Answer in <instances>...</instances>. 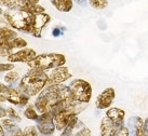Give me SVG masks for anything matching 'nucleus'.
<instances>
[{"instance_id": "obj_23", "label": "nucleus", "mask_w": 148, "mask_h": 136, "mask_svg": "<svg viewBox=\"0 0 148 136\" xmlns=\"http://www.w3.org/2000/svg\"><path fill=\"white\" fill-rule=\"evenodd\" d=\"M23 136H40L36 125H28L23 130Z\"/></svg>"}, {"instance_id": "obj_10", "label": "nucleus", "mask_w": 148, "mask_h": 136, "mask_svg": "<svg viewBox=\"0 0 148 136\" xmlns=\"http://www.w3.org/2000/svg\"><path fill=\"white\" fill-rule=\"evenodd\" d=\"M50 22H51V16L47 12L39 13V14H34L30 35L35 38H40L43 29L48 26V24H49Z\"/></svg>"}, {"instance_id": "obj_25", "label": "nucleus", "mask_w": 148, "mask_h": 136, "mask_svg": "<svg viewBox=\"0 0 148 136\" xmlns=\"http://www.w3.org/2000/svg\"><path fill=\"white\" fill-rule=\"evenodd\" d=\"M14 68H15V65L13 63H0V72H8Z\"/></svg>"}, {"instance_id": "obj_20", "label": "nucleus", "mask_w": 148, "mask_h": 136, "mask_svg": "<svg viewBox=\"0 0 148 136\" xmlns=\"http://www.w3.org/2000/svg\"><path fill=\"white\" fill-rule=\"evenodd\" d=\"M88 3L95 10H104L108 7L109 2L108 0H88Z\"/></svg>"}, {"instance_id": "obj_30", "label": "nucleus", "mask_w": 148, "mask_h": 136, "mask_svg": "<svg viewBox=\"0 0 148 136\" xmlns=\"http://www.w3.org/2000/svg\"><path fill=\"white\" fill-rule=\"evenodd\" d=\"M144 131L146 136H148V118L144 120Z\"/></svg>"}, {"instance_id": "obj_8", "label": "nucleus", "mask_w": 148, "mask_h": 136, "mask_svg": "<svg viewBox=\"0 0 148 136\" xmlns=\"http://www.w3.org/2000/svg\"><path fill=\"white\" fill-rule=\"evenodd\" d=\"M24 48H27V41L22 37H16L12 40H0V58L8 57L14 51Z\"/></svg>"}, {"instance_id": "obj_4", "label": "nucleus", "mask_w": 148, "mask_h": 136, "mask_svg": "<svg viewBox=\"0 0 148 136\" xmlns=\"http://www.w3.org/2000/svg\"><path fill=\"white\" fill-rule=\"evenodd\" d=\"M66 56L62 53H41L38 54L33 61L27 63V66L32 69H38L48 71L50 69H53L60 66H65Z\"/></svg>"}, {"instance_id": "obj_26", "label": "nucleus", "mask_w": 148, "mask_h": 136, "mask_svg": "<svg viewBox=\"0 0 148 136\" xmlns=\"http://www.w3.org/2000/svg\"><path fill=\"white\" fill-rule=\"evenodd\" d=\"M115 136H130V130H129L127 126L123 125V126H121L119 128V131L117 132V134Z\"/></svg>"}, {"instance_id": "obj_15", "label": "nucleus", "mask_w": 148, "mask_h": 136, "mask_svg": "<svg viewBox=\"0 0 148 136\" xmlns=\"http://www.w3.org/2000/svg\"><path fill=\"white\" fill-rule=\"evenodd\" d=\"M105 115H107L108 118H110L111 120H114L116 122H118L120 124H124V118H125V112L123 109L117 107H110L107 109Z\"/></svg>"}, {"instance_id": "obj_7", "label": "nucleus", "mask_w": 148, "mask_h": 136, "mask_svg": "<svg viewBox=\"0 0 148 136\" xmlns=\"http://www.w3.org/2000/svg\"><path fill=\"white\" fill-rule=\"evenodd\" d=\"M4 96H5L8 103H10L11 105H14V106H17V107H21V108L26 107L29 104V100H30V97L27 96L25 93H23L17 85L9 87L8 91L5 92Z\"/></svg>"}, {"instance_id": "obj_24", "label": "nucleus", "mask_w": 148, "mask_h": 136, "mask_svg": "<svg viewBox=\"0 0 148 136\" xmlns=\"http://www.w3.org/2000/svg\"><path fill=\"white\" fill-rule=\"evenodd\" d=\"M73 136H92L91 130L89 128H86V125H82L79 128H77V131L74 133Z\"/></svg>"}, {"instance_id": "obj_29", "label": "nucleus", "mask_w": 148, "mask_h": 136, "mask_svg": "<svg viewBox=\"0 0 148 136\" xmlns=\"http://www.w3.org/2000/svg\"><path fill=\"white\" fill-rule=\"evenodd\" d=\"M9 85H7L5 83L0 82V94H5V92L8 91Z\"/></svg>"}, {"instance_id": "obj_13", "label": "nucleus", "mask_w": 148, "mask_h": 136, "mask_svg": "<svg viewBox=\"0 0 148 136\" xmlns=\"http://www.w3.org/2000/svg\"><path fill=\"white\" fill-rule=\"evenodd\" d=\"M123 125L124 124H120L107 115H104L101 121V136H115L119 128Z\"/></svg>"}, {"instance_id": "obj_34", "label": "nucleus", "mask_w": 148, "mask_h": 136, "mask_svg": "<svg viewBox=\"0 0 148 136\" xmlns=\"http://www.w3.org/2000/svg\"><path fill=\"white\" fill-rule=\"evenodd\" d=\"M0 136H5V133H4L3 126H2L1 122H0Z\"/></svg>"}, {"instance_id": "obj_36", "label": "nucleus", "mask_w": 148, "mask_h": 136, "mask_svg": "<svg viewBox=\"0 0 148 136\" xmlns=\"http://www.w3.org/2000/svg\"><path fill=\"white\" fill-rule=\"evenodd\" d=\"M3 13H4V9L0 8V15H3Z\"/></svg>"}, {"instance_id": "obj_5", "label": "nucleus", "mask_w": 148, "mask_h": 136, "mask_svg": "<svg viewBox=\"0 0 148 136\" xmlns=\"http://www.w3.org/2000/svg\"><path fill=\"white\" fill-rule=\"evenodd\" d=\"M71 96L79 103L89 104L92 99L93 89L90 82L84 79H74L68 84Z\"/></svg>"}, {"instance_id": "obj_16", "label": "nucleus", "mask_w": 148, "mask_h": 136, "mask_svg": "<svg viewBox=\"0 0 148 136\" xmlns=\"http://www.w3.org/2000/svg\"><path fill=\"white\" fill-rule=\"evenodd\" d=\"M58 12L68 13L74 8V0H50Z\"/></svg>"}, {"instance_id": "obj_21", "label": "nucleus", "mask_w": 148, "mask_h": 136, "mask_svg": "<svg viewBox=\"0 0 148 136\" xmlns=\"http://www.w3.org/2000/svg\"><path fill=\"white\" fill-rule=\"evenodd\" d=\"M25 11H28V12L32 13V14H39V13L45 12V7H42L41 4H39V3H29L28 5L26 7Z\"/></svg>"}, {"instance_id": "obj_28", "label": "nucleus", "mask_w": 148, "mask_h": 136, "mask_svg": "<svg viewBox=\"0 0 148 136\" xmlns=\"http://www.w3.org/2000/svg\"><path fill=\"white\" fill-rule=\"evenodd\" d=\"M7 117V108L3 107L1 104H0V119H3Z\"/></svg>"}, {"instance_id": "obj_33", "label": "nucleus", "mask_w": 148, "mask_h": 136, "mask_svg": "<svg viewBox=\"0 0 148 136\" xmlns=\"http://www.w3.org/2000/svg\"><path fill=\"white\" fill-rule=\"evenodd\" d=\"M0 25H8L7 22H5V20H4L3 15H0Z\"/></svg>"}, {"instance_id": "obj_9", "label": "nucleus", "mask_w": 148, "mask_h": 136, "mask_svg": "<svg viewBox=\"0 0 148 136\" xmlns=\"http://www.w3.org/2000/svg\"><path fill=\"white\" fill-rule=\"evenodd\" d=\"M36 128L40 135H53L56 131L53 115L51 112L40 113L39 118L36 121Z\"/></svg>"}, {"instance_id": "obj_38", "label": "nucleus", "mask_w": 148, "mask_h": 136, "mask_svg": "<svg viewBox=\"0 0 148 136\" xmlns=\"http://www.w3.org/2000/svg\"><path fill=\"white\" fill-rule=\"evenodd\" d=\"M40 136H53V135H40Z\"/></svg>"}, {"instance_id": "obj_17", "label": "nucleus", "mask_w": 148, "mask_h": 136, "mask_svg": "<svg viewBox=\"0 0 148 136\" xmlns=\"http://www.w3.org/2000/svg\"><path fill=\"white\" fill-rule=\"evenodd\" d=\"M82 125L83 123L78 119V117H74L69 121V123L66 125V128L61 132L60 136H73L75 133V130H77V128L82 126Z\"/></svg>"}, {"instance_id": "obj_32", "label": "nucleus", "mask_w": 148, "mask_h": 136, "mask_svg": "<svg viewBox=\"0 0 148 136\" xmlns=\"http://www.w3.org/2000/svg\"><path fill=\"white\" fill-rule=\"evenodd\" d=\"M5 102H7V98H5L4 94H0V104L5 103Z\"/></svg>"}, {"instance_id": "obj_1", "label": "nucleus", "mask_w": 148, "mask_h": 136, "mask_svg": "<svg viewBox=\"0 0 148 136\" xmlns=\"http://www.w3.org/2000/svg\"><path fill=\"white\" fill-rule=\"evenodd\" d=\"M71 97L73 96L69 91V87L64 83L47 85L40 92V94L36 97L34 102V106L39 112V115L45 113V112H51L52 107L56 103H58L60 100L71 98Z\"/></svg>"}, {"instance_id": "obj_14", "label": "nucleus", "mask_w": 148, "mask_h": 136, "mask_svg": "<svg viewBox=\"0 0 148 136\" xmlns=\"http://www.w3.org/2000/svg\"><path fill=\"white\" fill-rule=\"evenodd\" d=\"M0 122L3 126L5 136H23V130L17 125V122H15L14 120L5 117L1 119Z\"/></svg>"}, {"instance_id": "obj_27", "label": "nucleus", "mask_w": 148, "mask_h": 136, "mask_svg": "<svg viewBox=\"0 0 148 136\" xmlns=\"http://www.w3.org/2000/svg\"><path fill=\"white\" fill-rule=\"evenodd\" d=\"M64 31H65V28H64V27H55V28L52 30V35H53L54 37H60Z\"/></svg>"}, {"instance_id": "obj_2", "label": "nucleus", "mask_w": 148, "mask_h": 136, "mask_svg": "<svg viewBox=\"0 0 148 136\" xmlns=\"http://www.w3.org/2000/svg\"><path fill=\"white\" fill-rule=\"evenodd\" d=\"M48 85L47 72L43 70L29 68L27 72L22 76L17 87L25 94L32 97H37L45 87Z\"/></svg>"}, {"instance_id": "obj_35", "label": "nucleus", "mask_w": 148, "mask_h": 136, "mask_svg": "<svg viewBox=\"0 0 148 136\" xmlns=\"http://www.w3.org/2000/svg\"><path fill=\"white\" fill-rule=\"evenodd\" d=\"M24 1H29V2H33V3H39V0H24Z\"/></svg>"}, {"instance_id": "obj_22", "label": "nucleus", "mask_w": 148, "mask_h": 136, "mask_svg": "<svg viewBox=\"0 0 148 136\" xmlns=\"http://www.w3.org/2000/svg\"><path fill=\"white\" fill-rule=\"evenodd\" d=\"M7 117L8 118H10V119L14 120L15 122H17V123H20L22 121V118L21 115H20V113L16 111V109L13 107H7Z\"/></svg>"}, {"instance_id": "obj_6", "label": "nucleus", "mask_w": 148, "mask_h": 136, "mask_svg": "<svg viewBox=\"0 0 148 136\" xmlns=\"http://www.w3.org/2000/svg\"><path fill=\"white\" fill-rule=\"evenodd\" d=\"M45 72H47V77H48V85L62 84V83L68 81L73 77V74L70 72L69 68L67 66L56 67V68L50 69Z\"/></svg>"}, {"instance_id": "obj_37", "label": "nucleus", "mask_w": 148, "mask_h": 136, "mask_svg": "<svg viewBox=\"0 0 148 136\" xmlns=\"http://www.w3.org/2000/svg\"><path fill=\"white\" fill-rule=\"evenodd\" d=\"M130 136H137V135H134V134H130Z\"/></svg>"}, {"instance_id": "obj_18", "label": "nucleus", "mask_w": 148, "mask_h": 136, "mask_svg": "<svg viewBox=\"0 0 148 136\" xmlns=\"http://www.w3.org/2000/svg\"><path fill=\"white\" fill-rule=\"evenodd\" d=\"M21 74L18 71L16 70H10L8 72H5L3 77V81L4 83L9 85V87H13V85H15V84H18L20 82V80H21Z\"/></svg>"}, {"instance_id": "obj_11", "label": "nucleus", "mask_w": 148, "mask_h": 136, "mask_svg": "<svg viewBox=\"0 0 148 136\" xmlns=\"http://www.w3.org/2000/svg\"><path fill=\"white\" fill-rule=\"evenodd\" d=\"M37 55V52L34 49H32V48H24V49L14 51L11 55H9L7 57V59H8V62L13 63V64H15V63H25V64H27L30 61H33Z\"/></svg>"}, {"instance_id": "obj_12", "label": "nucleus", "mask_w": 148, "mask_h": 136, "mask_svg": "<svg viewBox=\"0 0 148 136\" xmlns=\"http://www.w3.org/2000/svg\"><path fill=\"white\" fill-rule=\"evenodd\" d=\"M116 97V91L114 87H106L102 93L97 95L95 99V107L103 110V109H108L114 103V99Z\"/></svg>"}, {"instance_id": "obj_3", "label": "nucleus", "mask_w": 148, "mask_h": 136, "mask_svg": "<svg viewBox=\"0 0 148 136\" xmlns=\"http://www.w3.org/2000/svg\"><path fill=\"white\" fill-rule=\"evenodd\" d=\"M3 17L9 27L30 35L34 14L25 10H4Z\"/></svg>"}, {"instance_id": "obj_19", "label": "nucleus", "mask_w": 148, "mask_h": 136, "mask_svg": "<svg viewBox=\"0 0 148 136\" xmlns=\"http://www.w3.org/2000/svg\"><path fill=\"white\" fill-rule=\"evenodd\" d=\"M24 117L26 119L32 120V121H37L38 118H39V112L37 111V109L35 108L34 104L29 103L24 109Z\"/></svg>"}, {"instance_id": "obj_31", "label": "nucleus", "mask_w": 148, "mask_h": 136, "mask_svg": "<svg viewBox=\"0 0 148 136\" xmlns=\"http://www.w3.org/2000/svg\"><path fill=\"white\" fill-rule=\"evenodd\" d=\"M74 2H76L79 5H86L88 3V0H74Z\"/></svg>"}]
</instances>
